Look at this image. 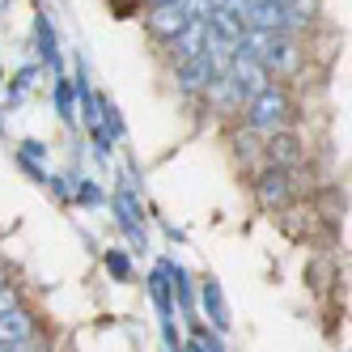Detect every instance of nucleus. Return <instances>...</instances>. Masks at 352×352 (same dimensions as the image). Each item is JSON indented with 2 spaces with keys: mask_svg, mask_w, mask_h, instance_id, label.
<instances>
[{
  "mask_svg": "<svg viewBox=\"0 0 352 352\" xmlns=\"http://www.w3.org/2000/svg\"><path fill=\"white\" fill-rule=\"evenodd\" d=\"M34 47H38V68L60 77L64 56H60V38H56V26H52V13L47 9H34Z\"/></svg>",
  "mask_w": 352,
  "mask_h": 352,
  "instance_id": "9b49d317",
  "label": "nucleus"
},
{
  "mask_svg": "<svg viewBox=\"0 0 352 352\" xmlns=\"http://www.w3.org/2000/svg\"><path fill=\"white\" fill-rule=\"evenodd\" d=\"M306 191V166L301 170H276V166H259L250 174V195L263 212H285L289 204H297Z\"/></svg>",
  "mask_w": 352,
  "mask_h": 352,
  "instance_id": "7ed1b4c3",
  "label": "nucleus"
},
{
  "mask_svg": "<svg viewBox=\"0 0 352 352\" xmlns=\"http://www.w3.org/2000/svg\"><path fill=\"white\" fill-rule=\"evenodd\" d=\"M187 13H183V0H179V5H148L144 9V30H148V38H153V43H170L174 34H183V26H187Z\"/></svg>",
  "mask_w": 352,
  "mask_h": 352,
  "instance_id": "9d476101",
  "label": "nucleus"
},
{
  "mask_svg": "<svg viewBox=\"0 0 352 352\" xmlns=\"http://www.w3.org/2000/svg\"><path fill=\"white\" fill-rule=\"evenodd\" d=\"M242 56L259 60L272 81H285V77H293V72L306 64V47H301V38H289V34L246 30V38H242Z\"/></svg>",
  "mask_w": 352,
  "mask_h": 352,
  "instance_id": "f03ea898",
  "label": "nucleus"
},
{
  "mask_svg": "<svg viewBox=\"0 0 352 352\" xmlns=\"http://www.w3.org/2000/svg\"><path fill=\"white\" fill-rule=\"evenodd\" d=\"M204 98H208V107H217V111H230V115H238V111H242V98L234 94L230 77H217V81L204 89Z\"/></svg>",
  "mask_w": 352,
  "mask_h": 352,
  "instance_id": "f3484780",
  "label": "nucleus"
},
{
  "mask_svg": "<svg viewBox=\"0 0 352 352\" xmlns=\"http://www.w3.org/2000/svg\"><path fill=\"white\" fill-rule=\"evenodd\" d=\"M195 310L208 318V327L217 336H230L234 318H230V301H225L217 276H199V280H195Z\"/></svg>",
  "mask_w": 352,
  "mask_h": 352,
  "instance_id": "39448f33",
  "label": "nucleus"
},
{
  "mask_svg": "<svg viewBox=\"0 0 352 352\" xmlns=\"http://www.w3.org/2000/svg\"><path fill=\"white\" fill-rule=\"evenodd\" d=\"M0 136H5V119H0Z\"/></svg>",
  "mask_w": 352,
  "mask_h": 352,
  "instance_id": "c756f323",
  "label": "nucleus"
},
{
  "mask_svg": "<svg viewBox=\"0 0 352 352\" xmlns=\"http://www.w3.org/2000/svg\"><path fill=\"white\" fill-rule=\"evenodd\" d=\"M5 9H9V0H0V13H5Z\"/></svg>",
  "mask_w": 352,
  "mask_h": 352,
  "instance_id": "c85d7f7f",
  "label": "nucleus"
},
{
  "mask_svg": "<svg viewBox=\"0 0 352 352\" xmlns=\"http://www.w3.org/2000/svg\"><path fill=\"white\" fill-rule=\"evenodd\" d=\"M38 72H43V68H38V60H34V64H21V68L13 72V81H9V94H5V107H17L21 98H26V89L34 85V77H38Z\"/></svg>",
  "mask_w": 352,
  "mask_h": 352,
  "instance_id": "6ab92c4d",
  "label": "nucleus"
},
{
  "mask_svg": "<svg viewBox=\"0 0 352 352\" xmlns=\"http://www.w3.org/2000/svg\"><path fill=\"white\" fill-rule=\"evenodd\" d=\"M208 30L221 38V43H230L234 52H242V38H246V26H242V17L230 9V5H217L208 13Z\"/></svg>",
  "mask_w": 352,
  "mask_h": 352,
  "instance_id": "4468645a",
  "label": "nucleus"
},
{
  "mask_svg": "<svg viewBox=\"0 0 352 352\" xmlns=\"http://www.w3.org/2000/svg\"><path fill=\"white\" fill-rule=\"evenodd\" d=\"M17 306H26V289H21V285H5V289H0V314H9Z\"/></svg>",
  "mask_w": 352,
  "mask_h": 352,
  "instance_id": "5701e85b",
  "label": "nucleus"
},
{
  "mask_svg": "<svg viewBox=\"0 0 352 352\" xmlns=\"http://www.w3.org/2000/svg\"><path fill=\"white\" fill-rule=\"evenodd\" d=\"M157 322H162V340H166V348H170V352H179V348H183L179 318H157Z\"/></svg>",
  "mask_w": 352,
  "mask_h": 352,
  "instance_id": "b1692460",
  "label": "nucleus"
},
{
  "mask_svg": "<svg viewBox=\"0 0 352 352\" xmlns=\"http://www.w3.org/2000/svg\"><path fill=\"white\" fill-rule=\"evenodd\" d=\"M98 123L111 132V140L119 144L123 136H128V123H123V115H119V107L111 102V94H98Z\"/></svg>",
  "mask_w": 352,
  "mask_h": 352,
  "instance_id": "a211bd4d",
  "label": "nucleus"
},
{
  "mask_svg": "<svg viewBox=\"0 0 352 352\" xmlns=\"http://www.w3.org/2000/svg\"><path fill=\"white\" fill-rule=\"evenodd\" d=\"M72 204H77V208H102L107 191L98 187L94 179H72Z\"/></svg>",
  "mask_w": 352,
  "mask_h": 352,
  "instance_id": "aec40b11",
  "label": "nucleus"
},
{
  "mask_svg": "<svg viewBox=\"0 0 352 352\" xmlns=\"http://www.w3.org/2000/svg\"><path fill=\"white\" fill-rule=\"evenodd\" d=\"M166 272H170V297H174V314H179L183 322H191V318H199L195 314V276L183 267V263H166Z\"/></svg>",
  "mask_w": 352,
  "mask_h": 352,
  "instance_id": "f8f14e48",
  "label": "nucleus"
},
{
  "mask_svg": "<svg viewBox=\"0 0 352 352\" xmlns=\"http://www.w3.org/2000/svg\"><path fill=\"white\" fill-rule=\"evenodd\" d=\"M89 140H94V157L98 162H107L115 153V140H111V132L102 128V123H94V128H89Z\"/></svg>",
  "mask_w": 352,
  "mask_h": 352,
  "instance_id": "4be33fe9",
  "label": "nucleus"
},
{
  "mask_svg": "<svg viewBox=\"0 0 352 352\" xmlns=\"http://www.w3.org/2000/svg\"><path fill=\"white\" fill-rule=\"evenodd\" d=\"M38 336H47V322L30 301L9 310V314H0V344H26V340H38Z\"/></svg>",
  "mask_w": 352,
  "mask_h": 352,
  "instance_id": "0eeeda50",
  "label": "nucleus"
},
{
  "mask_svg": "<svg viewBox=\"0 0 352 352\" xmlns=\"http://www.w3.org/2000/svg\"><path fill=\"white\" fill-rule=\"evenodd\" d=\"M212 81H217V68H212V60L204 52L183 60V64H174V89H179L183 98H204V89Z\"/></svg>",
  "mask_w": 352,
  "mask_h": 352,
  "instance_id": "1a4fd4ad",
  "label": "nucleus"
},
{
  "mask_svg": "<svg viewBox=\"0 0 352 352\" xmlns=\"http://www.w3.org/2000/svg\"><path fill=\"white\" fill-rule=\"evenodd\" d=\"M242 115V132L250 136H276V132H289L293 128V115H297V102H293V89L285 81H272L263 94H255L250 102L238 111Z\"/></svg>",
  "mask_w": 352,
  "mask_h": 352,
  "instance_id": "f257e3e1",
  "label": "nucleus"
},
{
  "mask_svg": "<svg viewBox=\"0 0 352 352\" xmlns=\"http://www.w3.org/2000/svg\"><path fill=\"white\" fill-rule=\"evenodd\" d=\"M204 34H208V26H204V21H187V26H183V34H174V38L166 43L170 60H174V64H183V60L199 56V52H204Z\"/></svg>",
  "mask_w": 352,
  "mask_h": 352,
  "instance_id": "2eb2a0df",
  "label": "nucleus"
},
{
  "mask_svg": "<svg viewBox=\"0 0 352 352\" xmlns=\"http://www.w3.org/2000/svg\"><path fill=\"white\" fill-rule=\"evenodd\" d=\"M17 157H26V162H38V166H47V144H43V140H21V144H17Z\"/></svg>",
  "mask_w": 352,
  "mask_h": 352,
  "instance_id": "393cba45",
  "label": "nucleus"
},
{
  "mask_svg": "<svg viewBox=\"0 0 352 352\" xmlns=\"http://www.w3.org/2000/svg\"><path fill=\"white\" fill-rule=\"evenodd\" d=\"M52 102H56V115H60V123H68V128H77V94H72L68 72H60V77L52 81Z\"/></svg>",
  "mask_w": 352,
  "mask_h": 352,
  "instance_id": "dca6fc26",
  "label": "nucleus"
},
{
  "mask_svg": "<svg viewBox=\"0 0 352 352\" xmlns=\"http://www.w3.org/2000/svg\"><path fill=\"white\" fill-rule=\"evenodd\" d=\"M259 148H263V153H259L263 166H276V170H301V166H306V144H301V136L293 128L259 140Z\"/></svg>",
  "mask_w": 352,
  "mask_h": 352,
  "instance_id": "423d86ee",
  "label": "nucleus"
},
{
  "mask_svg": "<svg viewBox=\"0 0 352 352\" xmlns=\"http://www.w3.org/2000/svg\"><path fill=\"white\" fill-rule=\"evenodd\" d=\"M225 77H230L234 94L242 98V107H246V102H250L255 94H263V89L272 85V77L263 72V64H259V60H250V56H242V52L230 60V72H225Z\"/></svg>",
  "mask_w": 352,
  "mask_h": 352,
  "instance_id": "6e6552de",
  "label": "nucleus"
},
{
  "mask_svg": "<svg viewBox=\"0 0 352 352\" xmlns=\"http://www.w3.org/2000/svg\"><path fill=\"white\" fill-rule=\"evenodd\" d=\"M102 263H107V276H111V280H119V285L132 280V259H128V250L107 246V250H102Z\"/></svg>",
  "mask_w": 352,
  "mask_h": 352,
  "instance_id": "412c9836",
  "label": "nucleus"
},
{
  "mask_svg": "<svg viewBox=\"0 0 352 352\" xmlns=\"http://www.w3.org/2000/svg\"><path fill=\"white\" fill-rule=\"evenodd\" d=\"M166 263H170V259H157V263H153L144 289H148V301H153L157 318H179V314H174V297H170V272H166Z\"/></svg>",
  "mask_w": 352,
  "mask_h": 352,
  "instance_id": "ddd939ff",
  "label": "nucleus"
},
{
  "mask_svg": "<svg viewBox=\"0 0 352 352\" xmlns=\"http://www.w3.org/2000/svg\"><path fill=\"white\" fill-rule=\"evenodd\" d=\"M144 5H179V0H144Z\"/></svg>",
  "mask_w": 352,
  "mask_h": 352,
  "instance_id": "bb28decb",
  "label": "nucleus"
},
{
  "mask_svg": "<svg viewBox=\"0 0 352 352\" xmlns=\"http://www.w3.org/2000/svg\"><path fill=\"white\" fill-rule=\"evenodd\" d=\"M217 5H225V0H217Z\"/></svg>",
  "mask_w": 352,
  "mask_h": 352,
  "instance_id": "7c9ffc66",
  "label": "nucleus"
},
{
  "mask_svg": "<svg viewBox=\"0 0 352 352\" xmlns=\"http://www.w3.org/2000/svg\"><path fill=\"white\" fill-rule=\"evenodd\" d=\"M0 352H21V348L17 344H0Z\"/></svg>",
  "mask_w": 352,
  "mask_h": 352,
  "instance_id": "cd10ccee",
  "label": "nucleus"
},
{
  "mask_svg": "<svg viewBox=\"0 0 352 352\" xmlns=\"http://www.w3.org/2000/svg\"><path fill=\"white\" fill-rule=\"evenodd\" d=\"M5 285H13V280H9V263H0V289Z\"/></svg>",
  "mask_w": 352,
  "mask_h": 352,
  "instance_id": "a878e982",
  "label": "nucleus"
},
{
  "mask_svg": "<svg viewBox=\"0 0 352 352\" xmlns=\"http://www.w3.org/2000/svg\"><path fill=\"white\" fill-rule=\"evenodd\" d=\"M107 204L115 212V225L123 230V238L132 242V250H136V255H144V250H148V234H144V199H140V191L128 179H119V187L111 191Z\"/></svg>",
  "mask_w": 352,
  "mask_h": 352,
  "instance_id": "20e7f679",
  "label": "nucleus"
}]
</instances>
